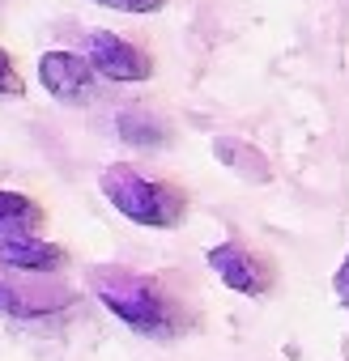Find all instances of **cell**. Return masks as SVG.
Returning a JSON list of instances; mask_svg holds the SVG:
<instances>
[{
  "label": "cell",
  "mask_w": 349,
  "mask_h": 361,
  "mask_svg": "<svg viewBox=\"0 0 349 361\" xmlns=\"http://www.w3.org/2000/svg\"><path fill=\"white\" fill-rule=\"evenodd\" d=\"M85 56L94 64V73L102 81H115V85H141V81L153 77V60L136 43H128L111 30H90L85 35Z\"/></svg>",
  "instance_id": "4"
},
{
  "label": "cell",
  "mask_w": 349,
  "mask_h": 361,
  "mask_svg": "<svg viewBox=\"0 0 349 361\" xmlns=\"http://www.w3.org/2000/svg\"><path fill=\"white\" fill-rule=\"evenodd\" d=\"M0 94H22V77H18V68H13L5 47H0Z\"/></svg>",
  "instance_id": "11"
},
{
  "label": "cell",
  "mask_w": 349,
  "mask_h": 361,
  "mask_svg": "<svg viewBox=\"0 0 349 361\" xmlns=\"http://www.w3.org/2000/svg\"><path fill=\"white\" fill-rule=\"evenodd\" d=\"M98 192L115 204L119 217H128L132 226L145 230H174L188 217V196L166 183V178H149L136 166H107L98 178Z\"/></svg>",
  "instance_id": "2"
},
{
  "label": "cell",
  "mask_w": 349,
  "mask_h": 361,
  "mask_svg": "<svg viewBox=\"0 0 349 361\" xmlns=\"http://www.w3.org/2000/svg\"><path fill=\"white\" fill-rule=\"evenodd\" d=\"M0 268H22V272H56L64 268V251L39 234L0 238Z\"/></svg>",
  "instance_id": "7"
},
{
  "label": "cell",
  "mask_w": 349,
  "mask_h": 361,
  "mask_svg": "<svg viewBox=\"0 0 349 361\" xmlns=\"http://www.w3.org/2000/svg\"><path fill=\"white\" fill-rule=\"evenodd\" d=\"M94 64L85 51H43L39 56V85L56 98V102H69V106H81L90 94H94Z\"/></svg>",
  "instance_id": "5"
},
{
  "label": "cell",
  "mask_w": 349,
  "mask_h": 361,
  "mask_svg": "<svg viewBox=\"0 0 349 361\" xmlns=\"http://www.w3.org/2000/svg\"><path fill=\"white\" fill-rule=\"evenodd\" d=\"M73 306V289L56 281V272H22L0 268V314L9 319H43Z\"/></svg>",
  "instance_id": "3"
},
{
  "label": "cell",
  "mask_w": 349,
  "mask_h": 361,
  "mask_svg": "<svg viewBox=\"0 0 349 361\" xmlns=\"http://www.w3.org/2000/svg\"><path fill=\"white\" fill-rule=\"evenodd\" d=\"M94 293L98 302L136 336L149 340H174L179 331H188V314L174 302V293L158 281V276H141L128 268H94Z\"/></svg>",
  "instance_id": "1"
},
{
  "label": "cell",
  "mask_w": 349,
  "mask_h": 361,
  "mask_svg": "<svg viewBox=\"0 0 349 361\" xmlns=\"http://www.w3.org/2000/svg\"><path fill=\"white\" fill-rule=\"evenodd\" d=\"M205 259H209V268L218 272V281H222L226 289L243 293V298H264V293L273 289L268 268H264L243 243H218V247H209Z\"/></svg>",
  "instance_id": "6"
},
{
  "label": "cell",
  "mask_w": 349,
  "mask_h": 361,
  "mask_svg": "<svg viewBox=\"0 0 349 361\" xmlns=\"http://www.w3.org/2000/svg\"><path fill=\"white\" fill-rule=\"evenodd\" d=\"M115 132H119V140H128V145H136V149H158V145H166V123H162L153 111H145V106H124V111L115 115Z\"/></svg>",
  "instance_id": "9"
},
{
  "label": "cell",
  "mask_w": 349,
  "mask_h": 361,
  "mask_svg": "<svg viewBox=\"0 0 349 361\" xmlns=\"http://www.w3.org/2000/svg\"><path fill=\"white\" fill-rule=\"evenodd\" d=\"M102 9H115V13H162L170 0H94Z\"/></svg>",
  "instance_id": "10"
},
{
  "label": "cell",
  "mask_w": 349,
  "mask_h": 361,
  "mask_svg": "<svg viewBox=\"0 0 349 361\" xmlns=\"http://www.w3.org/2000/svg\"><path fill=\"white\" fill-rule=\"evenodd\" d=\"M332 293H336V302L349 310V251H345V259H341V268H336V276H332Z\"/></svg>",
  "instance_id": "12"
},
{
  "label": "cell",
  "mask_w": 349,
  "mask_h": 361,
  "mask_svg": "<svg viewBox=\"0 0 349 361\" xmlns=\"http://www.w3.org/2000/svg\"><path fill=\"white\" fill-rule=\"evenodd\" d=\"M43 230V209L22 196L0 188V238H18V234H39Z\"/></svg>",
  "instance_id": "8"
}]
</instances>
